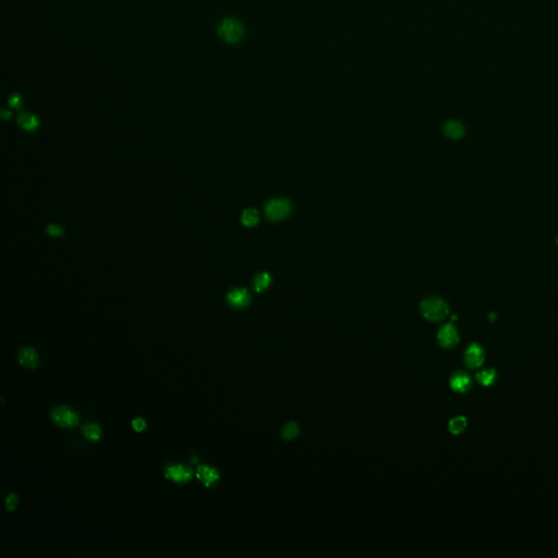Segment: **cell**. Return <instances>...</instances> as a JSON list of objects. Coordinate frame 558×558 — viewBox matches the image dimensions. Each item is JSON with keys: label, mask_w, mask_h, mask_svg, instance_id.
Wrapping results in <instances>:
<instances>
[{"label": "cell", "mask_w": 558, "mask_h": 558, "mask_svg": "<svg viewBox=\"0 0 558 558\" xmlns=\"http://www.w3.org/2000/svg\"><path fill=\"white\" fill-rule=\"evenodd\" d=\"M421 313L423 317L426 318L427 321L439 322L443 321L448 315L449 307L443 299L433 296V298H428L422 301Z\"/></svg>", "instance_id": "1"}, {"label": "cell", "mask_w": 558, "mask_h": 558, "mask_svg": "<svg viewBox=\"0 0 558 558\" xmlns=\"http://www.w3.org/2000/svg\"><path fill=\"white\" fill-rule=\"evenodd\" d=\"M218 34L225 42L236 44L243 38L244 30L239 21L234 19H225L218 26Z\"/></svg>", "instance_id": "2"}, {"label": "cell", "mask_w": 558, "mask_h": 558, "mask_svg": "<svg viewBox=\"0 0 558 558\" xmlns=\"http://www.w3.org/2000/svg\"><path fill=\"white\" fill-rule=\"evenodd\" d=\"M291 212V204L284 199H274L270 201L265 207V215L272 222H280L287 218Z\"/></svg>", "instance_id": "3"}, {"label": "cell", "mask_w": 558, "mask_h": 558, "mask_svg": "<svg viewBox=\"0 0 558 558\" xmlns=\"http://www.w3.org/2000/svg\"><path fill=\"white\" fill-rule=\"evenodd\" d=\"M51 418L58 426L73 427L79 423V416L68 407H58L51 412Z\"/></svg>", "instance_id": "4"}, {"label": "cell", "mask_w": 558, "mask_h": 558, "mask_svg": "<svg viewBox=\"0 0 558 558\" xmlns=\"http://www.w3.org/2000/svg\"><path fill=\"white\" fill-rule=\"evenodd\" d=\"M485 353L483 348L478 344H471L463 354V362L471 370L479 369L483 364Z\"/></svg>", "instance_id": "5"}, {"label": "cell", "mask_w": 558, "mask_h": 558, "mask_svg": "<svg viewBox=\"0 0 558 558\" xmlns=\"http://www.w3.org/2000/svg\"><path fill=\"white\" fill-rule=\"evenodd\" d=\"M437 340L440 347L445 349H452L455 348L459 342V334L451 323L444 325L438 330L437 334Z\"/></svg>", "instance_id": "6"}, {"label": "cell", "mask_w": 558, "mask_h": 558, "mask_svg": "<svg viewBox=\"0 0 558 558\" xmlns=\"http://www.w3.org/2000/svg\"><path fill=\"white\" fill-rule=\"evenodd\" d=\"M165 475L176 483H185L192 478V471L183 464H169L165 469Z\"/></svg>", "instance_id": "7"}, {"label": "cell", "mask_w": 558, "mask_h": 558, "mask_svg": "<svg viewBox=\"0 0 558 558\" xmlns=\"http://www.w3.org/2000/svg\"><path fill=\"white\" fill-rule=\"evenodd\" d=\"M227 301L234 309H244L251 302V295L244 288H235L227 294Z\"/></svg>", "instance_id": "8"}, {"label": "cell", "mask_w": 558, "mask_h": 558, "mask_svg": "<svg viewBox=\"0 0 558 558\" xmlns=\"http://www.w3.org/2000/svg\"><path fill=\"white\" fill-rule=\"evenodd\" d=\"M449 385L453 392L464 394L472 387V379L466 372L458 371L453 373L449 380Z\"/></svg>", "instance_id": "9"}, {"label": "cell", "mask_w": 558, "mask_h": 558, "mask_svg": "<svg viewBox=\"0 0 558 558\" xmlns=\"http://www.w3.org/2000/svg\"><path fill=\"white\" fill-rule=\"evenodd\" d=\"M197 479L207 487H212L219 481L218 471L208 466H200L196 471Z\"/></svg>", "instance_id": "10"}, {"label": "cell", "mask_w": 558, "mask_h": 558, "mask_svg": "<svg viewBox=\"0 0 558 558\" xmlns=\"http://www.w3.org/2000/svg\"><path fill=\"white\" fill-rule=\"evenodd\" d=\"M19 362L22 366L27 369L36 368L38 363V356L36 351L32 348L22 349L19 353Z\"/></svg>", "instance_id": "11"}, {"label": "cell", "mask_w": 558, "mask_h": 558, "mask_svg": "<svg viewBox=\"0 0 558 558\" xmlns=\"http://www.w3.org/2000/svg\"><path fill=\"white\" fill-rule=\"evenodd\" d=\"M17 124H19V126L23 130H25L27 132L36 131L39 127V121L36 116H34L30 113L21 114L19 117H17Z\"/></svg>", "instance_id": "12"}, {"label": "cell", "mask_w": 558, "mask_h": 558, "mask_svg": "<svg viewBox=\"0 0 558 558\" xmlns=\"http://www.w3.org/2000/svg\"><path fill=\"white\" fill-rule=\"evenodd\" d=\"M444 133L447 138L451 140H458L463 137L464 128L458 121H448L444 127Z\"/></svg>", "instance_id": "13"}, {"label": "cell", "mask_w": 558, "mask_h": 558, "mask_svg": "<svg viewBox=\"0 0 558 558\" xmlns=\"http://www.w3.org/2000/svg\"><path fill=\"white\" fill-rule=\"evenodd\" d=\"M497 380V373L494 369H485L476 374V381L483 386H492Z\"/></svg>", "instance_id": "14"}, {"label": "cell", "mask_w": 558, "mask_h": 558, "mask_svg": "<svg viewBox=\"0 0 558 558\" xmlns=\"http://www.w3.org/2000/svg\"><path fill=\"white\" fill-rule=\"evenodd\" d=\"M271 282H272V277L269 273H261V274L257 275L254 278V281H253L254 290L257 292H263L264 290H266L271 286Z\"/></svg>", "instance_id": "15"}, {"label": "cell", "mask_w": 558, "mask_h": 558, "mask_svg": "<svg viewBox=\"0 0 558 558\" xmlns=\"http://www.w3.org/2000/svg\"><path fill=\"white\" fill-rule=\"evenodd\" d=\"M259 220H260V215L257 209L254 208L244 209L241 215V223L243 224V226L249 227V228L250 227H254L255 225H258Z\"/></svg>", "instance_id": "16"}, {"label": "cell", "mask_w": 558, "mask_h": 558, "mask_svg": "<svg viewBox=\"0 0 558 558\" xmlns=\"http://www.w3.org/2000/svg\"><path fill=\"white\" fill-rule=\"evenodd\" d=\"M300 434V426L295 422H288L281 428V437L284 440H293Z\"/></svg>", "instance_id": "17"}, {"label": "cell", "mask_w": 558, "mask_h": 558, "mask_svg": "<svg viewBox=\"0 0 558 558\" xmlns=\"http://www.w3.org/2000/svg\"><path fill=\"white\" fill-rule=\"evenodd\" d=\"M82 433L84 437L92 441H96L101 438L102 431L101 427L95 423H87L82 428Z\"/></svg>", "instance_id": "18"}, {"label": "cell", "mask_w": 558, "mask_h": 558, "mask_svg": "<svg viewBox=\"0 0 558 558\" xmlns=\"http://www.w3.org/2000/svg\"><path fill=\"white\" fill-rule=\"evenodd\" d=\"M467 418L464 417H456L451 418L448 423L449 432L453 435H459L462 433L467 427Z\"/></svg>", "instance_id": "19"}, {"label": "cell", "mask_w": 558, "mask_h": 558, "mask_svg": "<svg viewBox=\"0 0 558 558\" xmlns=\"http://www.w3.org/2000/svg\"><path fill=\"white\" fill-rule=\"evenodd\" d=\"M46 231H47V234L50 237H60V236L63 235V229L61 228L60 226H57L55 224L49 225L47 227V229H46Z\"/></svg>", "instance_id": "20"}, {"label": "cell", "mask_w": 558, "mask_h": 558, "mask_svg": "<svg viewBox=\"0 0 558 558\" xmlns=\"http://www.w3.org/2000/svg\"><path fill=\"white\" fill-rule=\"evenodd\" d=\"M9 105L14 109H20L23 105V100L20 94H13L9 98Z\"/></svg>", "instance_id": "21"}, {"label": "cell", "mask_w": 558, "mask_h": 558, "mask_svg": "<svg viewBox=\"0 0 558 558\" xmlns=\"http://www.w3.org/2000/svg\"><path fill=\"white\" fill-rule=\"evenodd\" d=\"M132 427L135 428V431L137 432H142L146 427V423L141 418H138L136 420L132 421Z\"/></svg>", "instance_id": "22"}, {"label": "cell", "mask_w": 558, "mask_h": 558, "mask_svg": "<svg viewBox=\"0 0 558 558\" xmlns=\"http://www.w3.org/2000/svg\"><path fill=\"white\" fill-rule=\"evenodd\" d=\"M17 504V497L14 494H10V495L7 497V502H5V506H7V510L9 511H12L15 506Z\"/></svg>", "instance_id": "23"}, {"label": "cell", "mask_w": 558, "mask_h": 558, "mask_svg": "<svg viewBox=\"0 0 558 558\" xmlns=\"http://www.w3.org/2000/svg\"><path fill=\"white\" fill-rule=\"evenodd\" d=\"M1 117H2V119H4V120L10 119L11 114H10L9 112H7V110H2V112H1Z\"/></svg>", "instance_id": "24"}, {"label": "cell", "mask_w": 558, "mask_h": 558, "mask_svg": "<svg viewBox=\"0 0 558 558\" xmlns=\"http://www.w3.org/2000/svg\"><path fill=\"white\" fill-rule=\"evenodd\" d=\"M557 244H558V238H557Z\"/></svg>", "instance_id": "25"}]
</instances>
